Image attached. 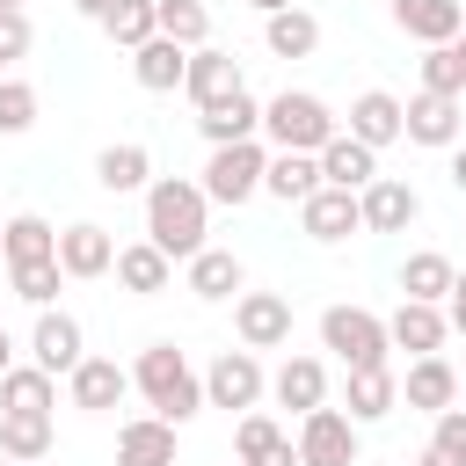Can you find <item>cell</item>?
I'll use <instances>...</instances> for the list:
<instances>
[{"label": "cell", "instance_id": "cell-1", "mask_svg": "<svg viewBox=\"0 0 466 466\" xmlns=\"http://www.w3.org/2000/svg\"><path fill=\"white\" fill-rule=\"evenodd\" d=\"M204 226H211V197L182 175H160L146 182V240L167 255V262H189L204 248Z\"/></svg>", "mask_w": 466, "mask_h": 466}, {"label": "cell", "instance_id": "cell-2", "mask_svg": "<svg viewBox=\"0 0 466 466\" xmlns=\"http://www.w3.org/2000/svg\"><path fill=\"white\" fill-rule=\"evenodd\" d=\"M131 386L146 393V408H153L160 422H189V415L204 408V379L189 371V357H182L175 342H146L138 364H131Z\"/></svg>", "mask_w": 466, "mask_h": 466}, {"label": "cell", "instance_id": "cell-3", "mask_svg": "<svg viewBox=\"0 0 466 466\" xmlns=\"http://www.w3.org/2000/svg\"><path fill=\"white\" fill-rule=\"evenodd\" d=\"M335 131H342L335 109H328L320 95H306V87H284V95L262 102V138H269L277 153H320Z\"/></svg>", "mask_w": 466, "mask_h": 466}, {"label": "cell", "instance_id": "cell-4", "mask_svg": "<svg viewBox=\"0 0 466 466\" xmlns=\"http://www.w3.org/2000/svg\"><path fill=\"white\" fill-rule=\"evenodd\" d=\"M262 167H269V146H262V138H233V146H211L197 189H204L211 204H248V197L262 189Z\"/></svg>", "mask_w": 466, "mask_h": 466}, {"label": "cell", "instance_id": "cell-5", "mask_svg": "<svg viewBox=\"0 0 466 466\" xmlns=\"http://www.w3.org/2000/svg\"><path fill=\"white\" fill-rule=\"evenodd\" d=\"M320 350H335L350 371H364V364H386V320L379 313H364V306H328L320 313Z\"/></svg>", "mask_w": 466, "mask_h": 466}, {"label": "cell", "instance_id": "cell-6", "mask_svg": "<svg viewBox=\"0 0 466 466\" xmlns=\"http://www.w3.org/2000/svg\"><path fill=\"white\" fill-rule=\"evenodd\" d=\"M269 393V379H262V357L255 350H218L211 357V371H204V408H255Z\"/></svg>", "mask_w": 466, "mask_h": 466}, {"label": "cell", "instance_id": "cell-7", "mask_svg": "<svg viewBox=\"0 0 466 466\" xmlns=\"http://www.w3.org/2000/svg\"><path fill=\"white\" fill-rule=\"evenodd\" d=\"M299 466H357V422L342 408H306L299 415Z\"/></svg>", "mask_w": 466, "mask_h": 466}, {"label": "cell", "instance_id": "cell-8", "mask_svg": "<svg viewBox=\"0 0 466 466\" xmlns=\"http://www.w3.org/2000/svg\"><path fill=\"white\" fill-rule=\"evenodd\" d=\"M357 211H364V233H408L415 211H422V197H415V182H400V175H371V182L357 189Z\"/></svg>", "mask_w": 466, "mask_h": 466}, {"label": "cell", "instance_id": "cell-9", "mask_svg": "<svg viewBox=\"0 0 466 466\" xmlns=\"http://www.w3.org/2000/svg\"><path fill=\"white\" fill-rule=\"evenodd\" d=\"M233 328H240V350H284V342H291V299H277V291H240V299H233Z\"/></svg>", "mask_w": 466, "mask_h": 466}, {"label": "cell", "instance_id": "cell-10", "mask_svg": "<svg viewBox=\"0 0 466 466\" xmlns=\"http://www.w3.org/2000/svg\"><path fill=\"white\" fill-rule=\"evenodd\" d=\"M124 393H131V371H124L116 357H80V364L66 371V400H73L80 415H109Z\"/></svg>", "mask_w": 466, "mask_h": 466}, {"label": "cell", "instance_id": "cell-11", "mask_svg": "<svg viewBox=\"0 0 466 466\" xmlns=\"http://www.w3.org/2000/svg\"><path fill=\"white\" fill-rule=\"evenodd\" d=\"M248 80H240V58L233 51H218V44H197L189 51V66H182V95L197 102V109H211V102H226V95H240Z\"/></svg>", "mask_w": 466, "mask_h": 466}, {"label": "cell", "instance_id": "cell-12", "mask_svg": "<svg viewBox=\"0 0 466 466\" xmlns=\"http://www.w3.org/2000/svg\"><path fill=\"white\" fill-rule=\"evenodd\" d=\"M459 95H408L400 102V138H415V146H459Z\"/></svg>", "mask_w": 466, "mask_h": 466}, {"label": "cell", "instance_id": "cell-13", "mask_svg": "<svg viewBox=\"0 0 466 466\" xmlns=\"http://www.w3.org/2000/svg\"><path fill=\"white\" fill-rule=\"evenodd\" d=\"M29 357L51 371V379H66L87 350H80V320L73 313H58V306H36V328H29Z\"/></svg>", "mask_w": 466, "mask_h": 466}, {"label": "cell", "instance_id": "cell-14", "mask_svg": "<svg viewBox=\"0 0 466 466\" xmlns=\"http://www.w3.org/2000/svg\"><path fill=\"white\" fill-rule=\"evenodd\" d=\"M299 226H306V240H350V233H364V211H357V189H313L306 204H299Z\"/></svg>", "mask_w": 466, "mask_h": 466}, {"label": "cell", "instance_id": "cell-15", "mask_svg": "<svg viewBox=\"0 0 466 466\" xmlns=\"http://www.w3.org/2000/svg\"><path fill=\"white\" fill-rule=\"evenodd\" d=\"M444 335H451V320H444V306H430V299H400V306H393V320H386V342H393V350H408V357L444 350Z\"/></svg>", "mask_w": 466, "mask_h": 466}, {"label": "cell", "instance_id": "cell-16", "mask_svg": "<svg viewBox=\"0 0 466 466\" xmlns=\"http://www.w3.org/2000/svg\"><path fill=\"white\" fill-rule=\"evenodd\" d=\"M109 262H116V240H109L95 218L58 226V269H66V277H109Z\"/></svg>", "mask_w": 466, "mask_h": 466}, {"label": "cell", "instance_id": "cell-17", "mask_svg": "<svg viewBox=\"0 0 466 466\" xmlns=\"http://www.w3.org/2000/svg\"><path fill=\"white\" fill-rule=\"evenodd\" d=\"M393 29L415 44H451L466 29V7L459 0H393Z\"/></svg>", "mask_w": 466, "mask_h": 466}, {"label": "cell", "instance_id": "cell-18", "mask_svg": "<svg viewBox=\"0 0 466 466\" xmlns=\"http://www.w3.org/2000/svg\"><path fill=\"white\" fill-rule=\"evenodd\" d=\"M313 160H320V182H328V189H364V182L379 175V153H371L364 138H350V131H335Z\"/></svg>", "mask_w": 466, "mask_h": 466}, {"label": "cell", "instance_id": "cell-19", "mask_svg": "<svg viewBox=\"0 0 466 466\" xmlns=\"http://www.w3.org/2000/svg\"><path fill=\"white\" fill-rule=\"evenodd\" d=\"M58 408V379L44 364H7L0 371V415H51Z\"/></svg>", "mask_w": 466, "mask_h": 466}, {"label": "cell", "instance_id": "cell-20", "mask_svg": "<svg viewBox=\"0 0 466 466\" xmlns=\"http://www.w3.org/2000/svg\"><path fill=\"white\" fill-rule=\"evenodd\" d=\"M182 66H189V51H182L175 36H146V44L131 51V80H138L146 95H175V87H182Z\"/></svg>", "mask_w": 466, "mask_h": 466}, {"label": "cell", "instance_id": "cell-21", "mask_svg": "<svg viewBox=\"0 0 466 466\" xmlns=\"http://www.w3.org/2000/svg\"><path fill=\"white\" fill-rule=\"evenodd\" d=\"M197 131H204L211 146H233V138H262V102L240 87V95H226V102L197 109Z\"/></svg>", "mask_w": 466, "mask_h": 466}, {"label": "cell", "instance_id": "cell-22", "mask_svg": "<svg viewBox=\"0 0 466 466\" xmlns=\"http://www.w3.org/2000/svg\"><path fill=\"white\" fill-rule=\"evenodd\" d=\"M400 400H408V408H422V415H437V408H451V400H459V371L430 350V357H415V364H408Z\"/></svg>", "mask_w": 466, "mask_h": 466}, {"label": "cell", "instance_id": "cell-23", "mask_svg": "<svg viewBox=\"0 0 466 466\" xmlns=\"http://www.w3.org/2000/svg\"><path fill=\"white\" fill-rule=\"evenodd\" d=\"M393 408H400V379H393L386 364H364V371H350V408H342V415H350L357 430H364V422H386Z\"/></svg>", "mask_w": 466, "mask_h": 466}, {"label": "cell", "instance_id": "cell-24", "mask_svg": "<svg viewBox=\"0 0 466 466\" xmlns=\"http://www.w3.org/2000/svg\"><path fill=\"white\" fill-rule=\"evenodd\" d=\"M233 451H240V466H299V444L269 422V415H240V430H233Z\"/></svg>", "mask_w": 466, "mask_h": 466}, {"label": "cell", "instance_id": "cell-25", "mask_svg": "<svg viewBox=\"0 0 466 466\" xmlns=\"http://www.w3.org/2000/svg\"><path fill=\"white\" fill-rule=\"evenodd\" d=\"M116 466H175V422L138 415L116 430Z\"/></svg>", "mask_w": 466, "mask_h": 466}, {"label": "cell", "instance_id": "cell-26", "mask_svg": "<svg viewBox=\"0 0 466 466\" xmlns=\"http://www.w3.org/2000/svg\"><path fill=\"white\" fill-rule=\"evenodd\" d=\"M350 138H364L371 153H379V146H393V138H400V95L364 87V95L350 102Z\"/></svg>", "mask_w": 466, "mask_h": 466}, {"label": "cell", "instance_id": "cell-27", "mask_svg": "<svg viewBox=\"0 0 466 466\" xmlns=\"http://www.w3.org/2000/svg\"><path fill=\"white\" fill-rule=\"evenodd\" d=\"M95 182H102L109 197H131V189H146V182H153V153H146L138 138L102 146V153H95Z\"/></svg>", "mask_w": 466, "mask_h": 466}, {"label": "cell", "instance_id": "cell-28", "mask_svg": "<svg viewBox=\"0 0 466 466\" xmlns=\"http://www.w3.org/2000/svg\"><path fill=\"white\" fill-rule=\"evenodd\" d=\"M109 269H116V284H124V291H138V299H153V291H167V284H175V262H167L153 240L116 248V262H109Z\"/></svg>", "mask_w": 466, "mask_h": 466}, {"label": "cell", "instance_id": "cell-29", "mask_svg": "<svg viewBox=\"0 0 466 466\" xmlns=\"http://www.w3.org/2000/svg\"><path fill=\"white\" fill-rule=\"evenodd\" d=\"M189 291L211 299V306H218V299H240V291H248L240 255H226V248H197V255H189Z\"/></svg>", "mask_w": 466, "mask_h": 466}, {"label": "cell", "instance_id": "cell-30", "mask_svg": "<svg viewBox=\"0 0 466 466\" xmlns=\"http://www.w3.org/2000/svg\"><path fill=\"white\" fill-rule=\"evenodd\" d=\"M269 393H277L284 408H299V415H306V408H320V400H328V364H320V357H284V364H277V379H269Z\"/></svg>", "mask_w": 466, "mask_h": 466}, {"label": "cell", "instance_id": "cell-31", "mask_svg": "<svg viewBox=\"0 0 466 466\" xmlns=\"http://www.w3.org/2000/svg\"><path fill=\"white\" fill-rule=\"evenodd\" d=\"M262 44L277 58H313L320 51V22L306 7H277V15H262Z\"/></svg>", "mask_w": 466, "mask_h": 466}, {"label": "cell", "instance_id": "cell-32", "mask_svg": "<svg viewBox=\"0 0 466 466\" xmlns=\"http://www.w3.org/2000/svg\"><path fill=\"white\" fill-rule=\"evenodd\" d=\"M262 189H269V197H284V204H306V197L320 189V160H313V153H269Z\"/></svg>", "mask_w": 466, "mask_h": 466}, {"label": "cell", "instance_id": "cell-33", "mask_svg": "<svg viewBox=\"0 0 466 466\" xmlns=\"http://www.w3.org/2000/svg\"><path fill=\"white\" fill-rule=\"evenodd\" d=\"M36 255H58V226L36 211H15L0 226V262H36Z\"/></svg>", "mask_w": 466, "mask_h": 466}, {"label": "cell", "instance_id": "cell-34", "mask_svg": "<svg viewBox=\"0 0 466 466\" xmlns=\"http://www.w3.org/2000/svg\"><path fill=\"white\" fill-rule=\"evenodd\" d=\"M444 291H451V262H444L437 248H415V255L400 262V299H430V306H444Z\"/></svg>", "mask_w": 466, "mask_h": 466}, {"label": "cell", "instance_id": "cell-35", "mask_svg": "<svg viewBox=\"0 0 466 466\" xmlns=\"http://www.w3.org/2000/svg\"><path fill=\"white\" fill-rule=\"evenodd\" d=\"M0 459H51V415H0Z\"/></svg>", "mask_w": 466, "mask_h": 466}, {"label": "cell", "instance_id": "cell-36", "mask_svg": "<svg viewBox=\"0 0 466 466\" xmlns=\"http://www.w3.org/2000/svg\"><path fill=\"white\" fill-rule=\"evenodd\" d=\"M153 22H160V36H175L182 51L211 44V7H204V0H153Z\"/></svg>", "mask_w": 466, "mask_h": 466}, {"label": "cell", "instance_id": "cell-37", "mask_svg": "<svg viewBox=\"0 0 466 466\" xmlns=\"http://www.w3.org/2000/svg\"><path fill=\"white\" fill-rule=\"evenodd\" d=\"M7 284H15V299L51 306V299H58V284H66V269H58V255H36V262H7Z\"/></svg>", "mask_w": 466, "mask_h": 466}, {"label": "cell", "instance_id": "cell-38", "mask_svg": "<svg viewBox=\"0 0 466 466\" xmlns=\"http://www.w3.org/2000/svg\"><path fill=\"white\" fill-rule=\"evenodd\" d=\"M102 29H109V44H124V51H138L146 36H160V22H153V0H116V7L102 15Z\"/></svg>", "mask_w": 466, "mask_h": 466}, {"label": "cell", "instance_id": "cell-39", "mask_svg": "<svg viewBox=\"0 0 466 466\" xmlns=\"http://www.w3.org/2000/svg\"><path fill=\"white\" fill-rule=\"evenodd\" d=\"M422 87H430V95H466V58H459V44H422Z\"/></svg>", "mask_w": 466, "mask_h": 466}, {"label": "cell", "instance_id": "cell-40", "mask_svg": "<svg viewBox=\"0 0 466 466\" xmlns=\"http://www.w3.org/2000/svg\"><path fill=\"white\" fill-rule=\"evenodd\" d=\"M29 124H36V87L29 80H0V131L22 138Z\"/></svg>", "mask_w": 466, "mask_h": 466}, {"label": "cell", "instance_id": "cell-41", "mask_svg": "<svg viewBox=\"0 0 466 466\" xmlns=\"http://www.w3.org/2000/svg\"><path fill=\"white\" fill-rule=\"evenodd\" d=\"M29 44H36V29H29V15H22V7H0V66H15V58H29Z\"/></svg>", "mask_w": 466, "mask_h": 466}, {"label": "cell", "instance_id": "cell-42", "mask_svg": "<svg viewBox=\"0 0 466 466\" xmlns=\"http://www.w3.org/2000/svg\"><path fill=\"white\" fill-rule=\"evenodd\" d=\"M430 444H437L444 459H459V466H466V408H459V400H451V408H437V437H430Z\"/></svg>", "mask_w": 466, "mask_h": 466}, {"label": "cell", "instance_id": "cell-43", "mask_svg": "<svg viewBox=\"0 0 466 466\" xmlns=\"http://www.w3.org/2000/svg\"><path fill=\"white\" fill-rule=\"evenodd\" d=\"M444 320L466 335V269H451V291H444Z\"/></svg>", "mask_w": 466, "mask_h": 466}, {"label": "cell", "instance_id": "cell-44", "mask_svg": "<svg viewBox=\"0 0 466 466\" xmlns=\"http://www.w3.org/2000/svg\"><path fill=\"white\" fill-rule=\"evenodd\" d=\"M73 7H80V15H87V22H102V15H109V7H116V0H73Z\"/></svg>", "mask_w": 466, "mask_h": 466}, {"label": "cell", "instance_id": "cell-45", "mask_svg": "<svg viewBox=\"0 0 466 466\" xmlns=\"http://www.w3.org/2000/svg\"><path fill=\"white\" fill-rule=\"evenodd\" d=\"M451 189H459V197H466V146H459V153H451Z\"/></svg>", "mask_w": 466, "mask_h": 466}, {"label": "cell", "instance_id": "cell-46", "mask_svg": "<svg viewBox=\"0 0 466 466\" xmlns=\"http://www.w3.org/2000/svg\"><path fill=\"white\" fill-rule=\"evenodd\" d=\"M415 466H459V459H444L437 444H422V459H415Z\"/></svg>", "mask_w": 466, "mask_h": 466}, {"label": "cell", "instance_id": "cell-47", "mask_svg": "<svg viewBox=\"0 0 466 466\" xmlns=\"http://www.w3.org/2000/svg\"><path fill=\"white\" fill-rule=\"evenodd\" d=\"M248 7H262V15H277V7H299V0H248Z\"/></svg>", "mask_w": 466, "mask_h": 466}, {"label": "cell", "instance_id": "cell-48", "mask_svg": "<svg viewBox=\"0 0 466 466\" xmlns=\"http://www.w3.org/2000/svg\"><path fill=\"white\" fill-rule=\"evenodd\" d=\"M7 350H15V342H7V328H0V371H7Z\"/></svg>", "mask_w": 466, "mask_h": 466}, {"label": "cell", "instance_id": "cell-49", "mask_svg": "<svg viewBox=\"0 0 466 466\" xmlns=\"http://www.w3.org/2000/svg\"><path fill=\"white\" fill-rule=\"evenodd\" d=\"M451 44H459V58H466V29H459V36H451Z\"/></svg>", "mask_w": 466, "mask_h": 466}, {"label": "cell", "instance_id": "cell-50", "mask_svg": "<svg viewBox=\"0 0 466 466\" xmlns=\"http://www.w3.org/2000/svg\"><path fill=\"white\" fill-rule=\"evenodd\" d=\"M459 400H466V371H459Z\"/></svg>", "mask_w": 466, "mask_h": 466}, {"label": "cell", "instance_id": "cell-51", "mask_svg": "<svg viewBox=\"0 0 466 466\" xmlns=\"http://www.w3.org/2000/svg\"><path fill=\"white\" fill-rule=\"evenodd\" d=\"M0 7H22V0H0Z\"/></svg>", "mask_w": 466, "mask_h": 466}, {"label": "cell", "instance_id": "cell-52", "mask_svg": "<svg viewBox=\"0 0 466 466\" xmlns=\"http://www.w3.org/2000/svg\"><path fill=\"white\" fill-rule=\"evenodd\" d=\"M7 466H22V459H7ZM36 466H44V459H36Z\"/></svg>", "mask_w": 466, "mask_h": 466}]
</instances>
